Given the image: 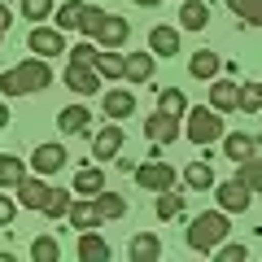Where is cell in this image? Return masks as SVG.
Segmentation results:
<instances>
[{
    "label": "cell",
    "mask_w": 262,
    "mask_h": 262,
    "mask_svg": "<svg viewBox=\"0 0 262 262\" xmlns=\"http://www.w3.org/2000/svg\"><path fill=\"white\" fill-rule=\"evenodd\" d=\"M53 83V70H48V57H31V61L13 66L0 75V92L5 96H27V92H44Z\"/></svg>",
    "instance_id": "6da1fadb"
},
{
    "label": "cell",
    "mask_w": 262,
    "mask_h": 262,
    "mask_svg": "<svg viewBox=\"0 0 262 262\" xmlns=\"http://www.w3.org/2000/svg\"><path fill=\"white\" fill-rule=\"evenodd\" d=\"M223 241H227V210H210V214H196L188 223V249L214 253Z\"/></svg>",
    "instance_id": "7a4b0ae2"
},
{
    "label": "cell",
    "mask_w": 262,
    "mask_h": 262,
    "mask_svg": "<svg viewBox=\"0 0 262 262\" xmlns=\"http://www.w3.org/2000/svg\"><path fill=\"white\" fill-rule=\"evenodd\" d=\"M188 140L192 144H214L223 140V118H219V110L210 105V110H188Z\"/></svg>",
    "instance_id": "3957f363"
},
{
    "label": "cell",
    "mask_w": 262,
    "mask_h": 262,
    "mask_svg": "<svg viewBox=\"0 0 262 262\" xmlns=\"http://www.w3.org/2000/svg\"><path fill=\"white\" fill-rule=\"evenodd\" d=\"M175 170L166 166L162 158H153V162H144V166H136V184L140 188H149V192H166V188H175Z\"/></svg>",
    "instance_id": "277c9868"
},
{
    "label": "cell",
    "mask_w": 262,
    "mask_h": 262,
    "mask_svg": "<svg viewBox=\"0 0 262 262\" xmlns=\"http://www.w3.org/2000/svg\"><path fill=\"white\" fill-rule=\"evenodd\" d=\"M66 31H57V27H31V35H27V48L35 57H57V53H66Z\"/></svg>",
    "instance_id": "5b68a950"
},
{
    "label": "cell",
    "mask_w": 262,
    "mask_h": 262,
    "mask_svg": "<svg viewBox=\"0 0 262 262\" xmlns=\"http://www.w3.org/2000/svg\"><path fill=\"white\" fill-rule=\"evenodd\" d=\"M214 192H219V210H227V214H245V210H249V201H253V192L241 184V179L214 184Z\"/></svg>",
    "instance_id": "8992f818"
},
{
    "label": "cell",
    "mask_w": 262,
    "mask_h": 262,
    "mask_svg": "<svg viewBox=\"0 0 262 262\" xmlns=\"http://www.w3.org/2000/svg\"><path fill=\"white\" fill-rule=\"evenodd\" d=\"M66 88H70V92H79V96H92L96 88H101L96 66H79V61H70V66H66Z\"/></svg>",
    "instance_id": "52a82bcc"
},
{
    "label": "cell",
    "mask_w": 262,
    "mask_h": 262,
    "mask_svg": "<svg viewBox=\"0 0 262 262\" xmlns=\"http://www.w3.org/2000/svg\"><path fill=\"white\" fill-rule=\"evenodd\" d=\"M127 35H131V22L127 18H114V13H105L101 27H96V44H105V48H122Z\"/></svg>",
    "instance_id": "ba28073f"
},
{
    "label": "cell",
    "mask_w": 262,
    "mask_h": 262,
    "mask_svg": "<svg viewBox=\"0 0 262 262\" xmlns=\"http://www.w3.org/2000/svg\"><path fill=\"white\" fill-rule=\"evenodd\" d=\"M101 110L110 114V118H131V114H136V92H131V88H110V92L101 96Z\"/></svg>",
    "instance_id": "9c48e42d"
},
{
    "label": "cell",
    "mask_w": 262,
    "mask_h": 262,
    "mask_svg": "<svg viewBox=\"0 0 262 262\" xmlns=\"http://www.w3.org/2000/svg\"><path fill=\"white\" fill-rule=\"evenodd\" d=\"M66 158H70V153H66L61 144H39V149L31 153V166H35L39 175H57V170L66 166Z\"/></svg>",
    "instance_id": "30bf717a"
},
{
    "label": "cell",
    "mask_w": 262,
    "mask_h": 262,
    "mask_svg": "<svg viewBox=\"0 0 262 262\" xmlns=\"http://www.w3.org/2000/svg\"><path fill=\"white\" fill-rule=\"evenodd\" d=\"M144 136H149L153 144H170V140H179V118H170V114H153L149 122H144Z\"/></svg>",
    "instance_id": "8fae6325"
},
{
    "label": "cell",
    "mask_w": 262,
    "mask_h": 262,
    "mask_svg": "<svg viewBox=\"0 0 262 262\" xmlns=\"http://www.w3.org/2000/svg\"><path fill=\"white\" fill-rule=\"evenodd\" d=\"M219 70H223V61H219L214 48H196L192 61H188V75H192V79H206V83H210V79H219Z\"/></svg>",
    "instance_id": "7c38bea8"
},
{
    "label": "cell",
    "mask_w": 262,
    "mask_h": 262,
    "mask_svg": "<svg viewBox=\"0 0 262 262\" xmlns=\"http://www.w3.org/2000/svg\"><path fill=\"white\" fill-rule=\"evenodd\" d=\"M236 96H241V83H236V79H210V105H214L219 114L236 110Z\"/></svg>",
    "instance_id": "4fadbf2b"
},
{
    "label": "cell",
    "mask_w": 262,
    "mask_h": 262,
    "mask_svg": "<svg viewBox=\"0 0 262 262\" xmlns=\"http://www.w3.org/2000/svg\"><path fill=\"white\" fill-rule=\"evenodd\" d=\"M70 227H79V232H92V227H101V210H96V196L92 201H70Z\"/></svg>",
    "instance_id": "5bb4252c"
},
{
    "label": "cell",
    "mask_w": 262,
    "mask_h": 262,
    "mask_svg": "<svg viewBox=\"0 0 262 262\" xmlns=\"http://www.w3.org/2000/svg\"><path fill=\"white\" fill-rule=\"evenodd\" d=\"M149 53L153 57H175L179 53V31L175 27H153L149 31Z\"/></svg>",
    "instance_id": "9a60e30c"
},
{
    "label": "cell",
    "mask_w": 262,
    "mask_h": 262,
    "mask_svg": "<svg viewBox=\"0 0 262 262\" xmlns=\"http://www.w3.org/2000/svg\"><path fill=\"white\" fill-rule=\"evenodd\" d=\"M48 192H53V188H48L44 179H22V184H18V206H27V210H44Z\"/></svg>",
    "instance_id": "2e32d148"
},
{
    "label": "cell",
    "mask_w": 262,
    "mask_h": 262,
    "mask_svg": "<svg viewBox=\"0 0 262 262\" xmlns=\"http://www.w3.org/2000/svg\"><path fill=\"white\" fill-rule=\"evenodd\" d=\"M118 149H122V127H101L96 131V140H92V158L101 162V158H118Z\"/></svg>",
    "instance_id": "e0dca14e"
},
{
    "label": "cell",
    "mask_w": 262,
    "mask_h": 262,
    "mask_svg": "<svg viewBox=\"0 0 262 262\" xmlns=\"http://www.w3.org/2000/svg\"><path fill=\"white\" fill-rule=\"evenodd\" d=\"M253 149H258V140H253V136H245V131H223V153H227L232 162L253 158Z\"/></svg>",
    "instance_id": "ac0fdd59"
},
{
    "label": "cell",
    "mask_w": 262,
    "mask_h": 262,
    "mask_svg": "<svg viewBox=\"0 0 262 262\" xmlns=\"http://www.w3.org/2000/svg\"><path fill=\"white\" fill-rule=\"evenodd\" d=\"M88 122H92V114H88L83 105H66V110L57 114V127H61L66 136H83V131H88Z\"/></svg>",
    "instance_id": "d6986e66"
},
{
    "label": "cell",
    "mask_w": 262,
    "mask_h": 262,
    "mask_svg": "<svg viewBox=\"0 0 262 262\" xmlns=\"http://www.w3.org/2000/svg\"><path fill=\"white\" fill-rule=\"evenodd\" d=\"M127 253H131V262H158V258H162V241H158L153 232H140L136 241H131Z\"/></svg>",
    "instance_id": "ffe728a7"
},
{
    "label": "cell",
    "mask_w": 262,
    "mask_h": 262,
    "mask_svg": "<svg viewBox=\"0 0 262 262\" xmlns=\"http://www.w3.org/2000/svg\"><path fill=\"white\" fill-rule=\"evenodd\" d=\"M153 61H158L153 53H131L122 79H131V83H149V79H153Z\"/></svg>",
    "instance_id": "44dd1931"
},
{
    "label": "cell",
    "mask_w": 262,
    "mask_h": 262,
    "mask_svg": "<svg viewBox=\"0 0 262 262\" xmlns=\"http://www.w3.org/2000/svg\"><path fill=\"white\" fill-rule=\"evenodd\" d=\"M79 258L83 262H110V245L96 232H79Z\"/></svg>",
    "instance_id": "7402d4cb"
},
{
    "label": "cell",
    "mask_w": 262,
    "mask_h": 262,
    "mask_svg": "<svg viewBox=\"0 0 262 262\" xmlns=\"http://www.w3.org/2000/svg\"><path fill=\"white\" fill-rule=\"evenodd\" d=\"M206 22H210V9L201 0H184V5H179V27L184 31H201Z\"/></svg>",
    "instance_id": "603a6c76"
},
{
    "label": "cell",
    "mask_w": 262,
    "mask_h": 262,
    "mask_svg": "<svg viewBox=\"0 0 262 262\" xmlns=\"http://www.w3.org/2000/svg\"><path fill=\"white\" fill-rule=\"evenodd\" d=\"M27 179V162L13 153H0V188H18Z\"/></svg>",
    "instance_id": "cb8c5ba5"
},
{
    "label": "cell",
    "mask_w": 262,
    "mask_h": 262,
    "mask_svg": "<svg viewBox=\"0 0 262 262\" xmlns=\"http://www.w3.org/2000/svg\"><path fill=\"white\" fill-rule=\"evenodd\" d=\"M184 184L192 188V192H210V188H214V170H210V162H192V166L184 170Z\"/></svg>",
    "instance_id": "d4e9b609"
},
{
    "label": "cell",
    "mask_w": 262,
    "mask_h": 262,
    "mask_svg": "<svg viewBox=\"0 0 262 262\" xmlns=\"http://www.w3.org/2000/svg\"><path fill=\"white\" fill-rule=\"evenodd\" d=\"M101 188H105V170H101V166H83V170L75 175V192H83V196H96Z\"/></svg>",
    "instance_id": "484cf974"
},
{
    "label": "cell",
    "mask_w": 262,
    "mask_h": 262,
    "mask_svg": "<svg viewBox=\"0 0 262 262\" xmlns=\"http://www.w3.org/2000/svg\"><path fill=\"white\" fill-rule=\"evenodd\" d=\"M153 210H158V219H179V214H184V192H175V188H166V192H158V201H153Z\"/></svg>",
    "instance_id": "4316f807"
},
{
    "label": "cell",
    "mask_w": 262,
    "mask_h": 262,
    "mask_svg": "<svg viewBox=\"0 0 262 262\" xmlns=\"http://www.w3.org/2000/svg\"><path fill=\"white\" fill-rule=\"evenodd\" d=\"M158 110L170 114V118H184V114H188V101H184L179 88H162V92H158Z\"/></svg>",
    "instance_id": "83f0119b"
},
{
    "label": "cell",
    "mask_w": 262,
    "mask_h": 262,
    "mask_svg": "<svg viewBox=\"0 0 262 262\" xmlns=\"http://www.w3.org/2000/svg\"><path fill=\"white\" fill-rule=\"evenodd\" d=\"M83 0H66L61 9H57V31H79V18H83Z\"/></svg>",
    "instance_id": "f1b7e54d"
},
{
    "label": "cell",
    "mask_w": 262,
    "mask_h": 262,
    "mask_svg": "<svg viewBox=\"0 0 262 262\" xmlns=\"http://www.w3.org/2000/svg\"><path fill=\"white\" fill-rule=\"evenodd\" d=\"M236 179H241L249 192H262V158H245L241 170H236Z\"/></svg>",
    "instance_id": "f546056e"
},
{
    "label": "cell",
    "mask_w": 262,
    "mask_h": 262,
    "mask_svg": "<svg viewBox=\"0 0 262 262\" xmlns=\"http://www.w3.org/2000/svg\"><path fill=\"white\" fill-rule=\"evenodd\" d=\"M227 9L249 27H262V0H227Z\"/></svg>",
    "instance_id": "4dcf8cb0"
},
{
    "label": "cell",
    "mask_w": 262,
    "mask_h": 262,
    "mask_svg": "<svg viewBox=\"0 0 262 262\" xmlns=\"http://www.w3.org/2000/svg\"><path fill=\"white\" fill-rule=\"evenodd\" d=\"M122 70H127V57H118V53H96V75H101V79H122Z\"/></svg>",
    "instance_id": "1f68e13d"
},
{
    "label": "cell",
    "mask_w": 262,
    "mask_h": 262,
    "mask_svg": "<svg viewBox=\"0 0 262 262\" xmlns=\"http://www.w3.org/2000/svg\"><path fill=\"white\" fill-rule=\"evenodd\" d=\"M96 210H101V219H122L127 214V201H122L118 192H105L101 188V192H96Z\"/></svg>",
    "instance_id": "d6a6232c"
},
{
    "label": "cell",
    "mask_w": 262,
    "mask_h": 262,
    "mask_svg": "<svg viewBox=\"0 0 262 262\" xmlns=\"http://www.w3.org/2000/svg\"><path fill=\"white\" fill-rule=\"evenodd\" d=\"M31 258L35 262H61V245H57L53 236H35V241H31Z\"/></svg>",
    "instance_id": "836d02e7"
},
{
    "label": "cell",
    "mask_w": 262,
    "mask_h": 262,
    "mask_svg": "<svg viewBox=\"0 0 262 262\" xmlns=\"http://www.w3.org/2000/svg\"><path fill=\"white\" fill-rule=\"evenodd\" d=\"M236 110H245V114H262V83H241Z\"/></svg>",
    "instance_id": "e575fe53"
},
{
    "label": "cell",
    "mask_w": 262,
    "mask_h": 262,
    "mask_svg": "<svg viewBox=\"0 0 262 262\" xmlns=\"http://www.w3.org/2000/svg\"><path fill=\"white\" fill-rule=\"evenodd\" d=\"M39 214H48V219H66V214H70V192H61V188H53Z\"/></svg>",
    "instance_id": "d590c367"
},
{
    "label": "cell",
    "mask_w": 262,
    "mask_h": 262,
    "mask_svg": "<svg viewBox=\"0 0 262 262\" xmlns=\"http://www.w3.org/2000/svg\"><path fill=\"white\" fill-rule=\"evenodd\" d=\"M53 13V0H22V18L27 22H44Z\"/></svg>",
    "instance_id": "8d00e7d4"
},
{
    "label": "cell",
    "mask_w": 262,
    "mask_h": 262,
    "mask_svg": "<svg viewBox=\"0 0 262 262\" xmlns=\"http://www.w3.org/2000/svg\"><path fill=\"white\" fill-rule=\"evenodd\" d=\"M101 18H105V9L88 5V9H83V18H79V31H83L88 39H96V27H101Z\"/></svg>",
    "instance_id": "74e56055"
},
{
    "label": "cell",
    "mask_w": 262,
    "mask_h": 262,
    "mask_svg": "<svg viewBox=\"0 0 262 262\" xmlns=\"http://www.w3.org/2000/svg\"><path fill=\"white\" fill-rule=\"evenodd\" d=\"M70 53V61H79V66H96V48H92V39H83V44H75V48H66Z\"/></svg>",
    "instance_id": "f35d334b"
},
{
    "label": "cell",
    "mask_w": 262,
    "mask_h": 262,
    "mask_svg": "<svg viewBox=\"0 0 262 262\" xmlns=\"http://www.w3.org/2000/svg\"><path fill=\"white\" fill-rule=\"evenodd\" d=\"M214 258L219 262H245V258H249V249H245V245H219Z\"/></svg>",
    "instance_id": "ab89813d"
},
{
    "label": "cell",
    "mask_w": 262,
    "mask_h": 262,
    "mask_svg": "<svg viewBox=\"0 0 262 262\" xmlns=\"http://www.w3.org/2000/svg\"><path fill=\"white\" fill-rule=\"evenodd\" d=\"M13 214H18V201H9V196L0 192V227H9V223H13Z\"/></svg>",
    "instance_id": "60d3db41"
},
{
    "label": "cell",
    "mask_w": 262,
    "mask_h": 262,
    "mask_svg": "<svg viewBox=\"0 0 262 262\" xmlns=\"http://www.w3.org/2000/svg\"><path fill=\"white\" fill-rule=\"evenodd\" d=\"M9 27H13V13L5 9V0H0V31H9Z\"/></svg>",
    "instance_id": "b9f144b4"
},
{
    "label": "cell",
    "mask_w": 262,
    "mask_h": 262,
    "mask_svg": "<svg viewBox=\"0 0 262 262\" xmlns=\"http://www.w3.org/2000/svg\"><path fill=\"white\" fill-rule=\"evenodd\" d=\"M0 127H9V105L0 101Z\"/></svg>",
    "instance_id": "7bdbcfd3"
},
{
    "label": "cell",
    "mask_w": 262,
    "mask_h": 262,
    "mask_svg": "<svg viewBox=\"0 0 262 262\" xmlns=\"http://www.w3.org/2000/svg\"><path fill=\"white\" fill-rule=\"evenodd\" d=\"M136 5H140V9H153V5H162V0H136Z\"/></svg>",
    "instance_id": "ee69618b"
},
{
    "label": "cell",
    "mask_w": 262,
    "mask_h": 262,
    "mask_svg": "<svg viewBox=\"0 0 262 262\" xmlns=\"http://www.w3.org/2000/svg\"><path fill=\"white\" fill-rule=\"evenodd\" d=\"M0 44H5V31H0Z\"/></svg>",
    "instance_id": "f6af8a7d"
}]
</instances>
